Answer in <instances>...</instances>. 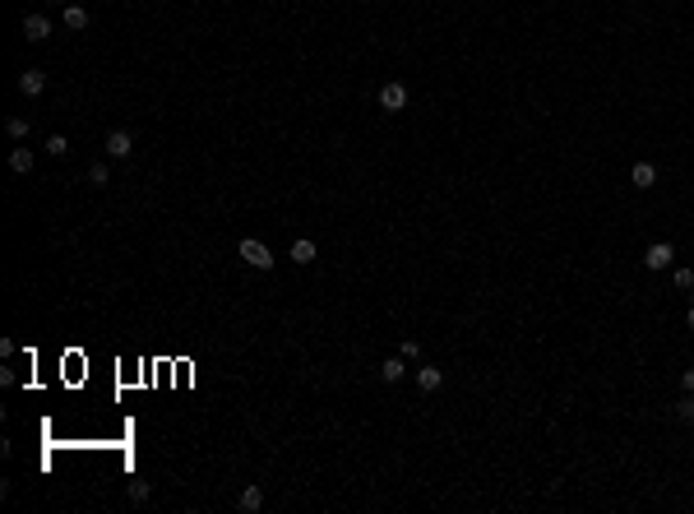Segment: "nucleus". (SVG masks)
Instances as JSON below:
<instances>
[{"instance_id":"1","label":"nucleus","mask_w":694,"mask_h":514,"mask_svg":"<svg viewBox=\"0 0 694 514\" xmlns=\"http://www.w3.org/2000/svg\"><path fill=\"white\" fill-rule=\"evenodd\" d=\"M236 255H241V260H246L250 269H260V274H269V269L278 265V260H273V250L264 246L260 236H246V241H241V246H236Z\"/></svg>"},{"instance_id":"2","label":"nucleus","mask_w":694,"mask_h":514,"mask_svg":"<svg viewBox=\"0 0 694 514\" xmlns=\"http://www.w3.org/2000/svg\"><path fill=\"white\" fill-rule=\"evenodd\" d=\"M671 265H676V246H671V241H653V246L644 250V269H653V274H657V269H671Z\"/></svg>"},{"instance_id":"3","label":"nucleus","mask_w":694,"mask_h":514,"mask_svg":"<svg viewBox=\"0 0 694 514\" xmlns=\"http://www.w3.org/2000/svg\"><path fill=\"white\" fill-rule=\"evenodd\" d=\"M102 153L116 158V162H125V158L135 153V135H130V130H111L107 140H102Z\"/></svg>"},{"instance_id":"4","label":"nucleus","mask_w":694,"mask_h":514,"mask_svg":"<svg viewBox=\"0 0 694 514\" xmlns=\"http://www.w3.org/2000/svg\"><path fill=\"white\" fill-rule=\"evenodd\" d=\"M380 111H407V84L389 79L385 88H380Z\"/></svg>"},{"instance_id":"5","label":"nucleus","mask_w":694,"mask_h":514,"mask_svg":"<svg viewBox=\"0 0 694 514\" xmlns=\"http://www.w3.org/2000/svg\"><path fill=\"white\" fill-rule=\"evenodd\" d=\"M23 37H28V42H46V37H51V19L37 15V10L23 15Z\"/></svg>"},{"instance_id":"6","label":"nucleus","mask_w":694,"mask_h":514,"mask_svg":"<svg viewBox=\"0 0 694 514\" xmlns=\"http://www.w3.org/2000/svg\"><path fill=\"white\" fill-rule=\"evenodd\" d=\"M630 186L634 190H653L657 186V162H634L630 167Z\"/></svg>"},{"instance_id":"7","label":"nucleus","mask_w":694,"mask_h":514,"mask_svg":"<svg viewBox=\"0 0 694 514\" xmlns=\"http://www.w3.org/2000/svg\"><path fill=\"white\" fill-rule=\"evenodd\" d=\"M236 510H241V514H260V510H264V486H260V482H250L246 491L236 496Z\"/></svg>"},{"instance_id":"8","label":"nucleus","mask_w":694,"mask_h":514,"mask_svg":"<svg viewBox=\"0 0 694 514\" xmlns=\"http://www.w3.org/2000/svg\"><path fill=\"white\" fill-rule=\"evenodd\" d=\"M19 93L23 97H42L46 93V75L42 70H23V75H19Z\"/></svg>"},{"instance_id":"9","label":"nucleus","mask_w":694,"mask_h":514,"mask_svg":"<svg viewBox=\"0 0 694 514\" xmlns=\"http://www.w3.org/2000/svg\"><path fill=\"white\" fill-rule=\"evenodd\" d=\"M403 375H407V357H403V352H398V357H385V361H380V380H385V385H398Z\"/></svg>"},{"instance_id":"10","label":"nucleus","mask_w":694,"mask_h":514,"mask_svg":"<svg viewBox=\"0 0 694 514\" xmlns=\"http://www.w3.org/2000/svg\"><path fill=\"white\" fill-rule=\"evenodd\" d=\"M440 385H445V371H435V366H421V371H416V390L421 394H435Z\"/></svg>"},{"instance_id":"11","label":"nucleus","mask_w":694,"mask_h":514,"mask_svg":"<svg viewBox=\"0 0 694 514\" xmlns=\"http://www.w3.org/2000/svg\"><path fill=\"white\" fill-rule=\"evenodd\" d=\"M315 255H320V250H315V241H310V236L292 241V265H315Z\"/></svg>"},{"instance_id":"12","label":"nucleus","mask_w":694,"mask_h":514,"mask_svg":"<svg viewBox=\"0 0 694 514\" xmlns=\"http://www.w3.org/2000/svg\"><path fill=\"white\" fill-rule=\"evenodd\" d=\"M65 28L84 32V28H88V10H84V5H65Z\"/></svg>"},{"instance_id":"13","label":"nucleus","mask_w":694,"mask_h":514,"mask_svg":"<svg viewBox=\"0 0 694 514\" xmlns=\"http://www.w3.org/2000/svg\"><path fill=\"white\" fill-rule=\"evenodd\" d=\"M32 162H37V158H32V149H10V167H15L19 176H23V171H32Z\"/></svg>"},{"instance_id":"14","label":"nucleus","mask_w":694,"mask_h":514,"mask_svg":"<svg viewBox=\"0 0 694 514\" xmlns=\"http://www.w3.org/2000/svg\"><path fill=\"white\" fill-rule=\"evenodd\" d=\"M5 130H10V140H28V121H23V116H10Z\"/></svg>"},{"instance_id":"15","label":"nucleus","mask_w":694,"mask_h":514,"mask_svg":"<svg viewBox=\"0 0 694 514\" xmlns=\"http://www.w3.org/2000/svg\"><path fill=\"white\" fill-rule=\"evenodd\" d=\"M88 181H93V186H107V181H111V167H107V162H93V167H88Z\"/></svg>"},{"instance_id":"16","label":"nucleus","mask_w":694,"mask_h":514,"mask_svg":"<svg viewBox=\"0 0 694 514\" xmlns=\"http://www.w3.org/2000/svg\"><path fill=\"white\" fill-rule=\"evenodd\" d=\"M46 153H51V158H65V153H70V140H65V135H51V140H46Z\"/></svg>"},{"instance_id":"17","label":"nucleus","mask_w":694,"mask_h":514,"mask_svg":"<svg viewBox=\"0 0 694 514\" xmlns=\"http://www.w3.org/2000/svg\"><path fill=\"white\" fill-rule=\"evenodd\" d=\"M676 417H680V421H694V394H690V399H680V403H676Z\"/></svg>"},{"instance_id":"18","label":"nucleus","mask_w":694,"mask_h":514,"mask_svg":"<svg viewBox=\"0 0 694 514\" xmlns=\"http://www.w3.org/2000/svg\"><path fill=\"white\" fill-rule=\"evenodd\" d=\"M671 278H676V287H694V269H685V265H680L676 274H671Z\"/></svg>"},{"instance_id":"19","label":"nucleus","mask_w":694,"mask_h":514,"mask_svg":"<svg viewBox=\"0 0 694 514\" xmlns=\"http://www.w3.org/2000/svg\"><path fill=\"white\" fill-rule=\"evenodd\" d=\"M130 500H135V505H139V500H148V482H130Z\"/></svg>"},{"instance_id":"20","label":"nucleus","mask_w":694,"mask_h":514,"mask_svg":"<svg viewBox=\"0 0 694 514\" xmlns=\"http://www.w3.org/2000/svg\"><path fill=\"white\" fill-rule=\"evenodd\" d=\"M398 352H403V357H407V361H416V357H421V348H416V343H412V339H407V343H403V348H398Z\"/></svg>"},{"instance_id":"21","label":"nucleus","mask_w":694,"mask_h":514,"mask_svg":"<svg viewBox=\"0 0 694 514\" xmlns=\"http://www.w3.org/2000/svg\"><path fill=\"white\" fill-rule=\"evenodd\" d=\"M680 390H685V394H694V371H685V375H680Z\"/></svg>"},{"instance_id":"22","label":"nucleus","mask_w":694,"mask_h":514,"mask_svg":"<svg viewBox=\"0 0 694 514\" xmlns=\"http://www.w3.org/2000/svg\"><path fill=\"white\" fill-rule=\"evenodd\" d=\"M685 325H690V329H694V301H690V311H685Z\"/></svg>"},{"instance_id":"23","label":"nucleus","mask_w":694,"mask_h":514,"mask_svg":"<svg viewBox=\"0 0 694 514\" xmlns=\"http://www.w3.org/2000/svg\"><path fill=\"white\" fill-rule=\"evenodd\" d=\"M42 5H65V0H42Z\"/></svg>"}]
</instances>
